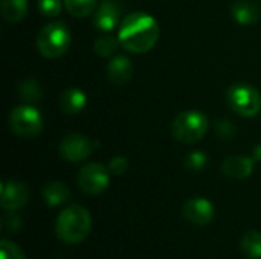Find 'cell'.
<instances>
[{
    "label": "cell",
    "instance_id": "e0dca14e",
    "mask_svg": "<svg viewBox=\"0 0 261 259\" xmlns=\"http://www.w3.org/2000/svg\"><path fill=\"white\" fill-rule=\"evenodd\" d=\"M0 9L6 21L17 23L26 15L28 0H0Z\"/></svg>",
    "mask_w": 261,
    "mask_h": 259
},
{
    "label": "cell",
    "instance_id": "ffe728a7",
    "mask_svg": "<svg viewBox=\"0 0 261 259\" xmlns=\"http://www.w3.org/2000/svg\"><path fill=\"white\" fill-rule=\"evenodd\" d=\"M18 96L21 101L28 102V104H34L38 102L43 96L41 87L35 79H24L18 84Z\"/></svg>",
    "mask_w": 261,
    "mask_h": 259
},
{
    "label": "cell",
    "instance_id": "5b68a950",
    "mask_svg": "<svg viewBox=\"0 0 261 259\" xmlns=\"http://www.w3.org/2000/svg\"><path fill=\"white\" fill-rule=\"evenodd\" d=\"M226 99L229 107L240 116L252 118L261 110V95L257 89L249 84H236L228 93Z\"/></svg>",
    "mask_w": 261,
    "mask_h": 259
},
{
    "label": "cell",
    "instance_id": "9a60e30c",
    "mask_svg": "<svg viewBox=\"0 0 261 259\" xmlns=\"http://www.w3.org/2000/svg\"><path fill=\"white\" fill-rule=\"evenodd\" d=\"M232 17L242 24H252L260 18V6L249 0H237L231 8Z\"/></svg>",
    "mask_w": 261,
    "mask_h": 259
},
{
    "label": "cell",
    "instance_id": "3957f363",
    "mask_svg": "<svg viewBox=\"0 0 261 259\" xmlns=\"http://www.w3.org/2000/svg\"><path fill=\"white\" fill-rule=\"evenodd\" d=\"M70 31L61 21H52L46 24L37 37V47L46 58H58L64 55L70 47Z\"/></svg>",
    "mask_w": 261,
    "mask_h": 259
},
{
    "label": "cell",
    "instance_id": "52a82bcc",
    "mask_svg": "<svg viewBox=\"0 0 261 259\" xmlns=\"http://www.w3.org/2000/svg\"><path fill=\"white\" fill-rule=\"evenodd\" d=\"M109 183V169L101 163H87L78 172V185L81 191L89 195H98L104 192Z\"/></svg>",
    "mask_w": 261,
    "mask_h": 259
},
{
    "label": "cell",
    "instance_id": "277c9868",
    "mask_svg": "<svg viewBox=\"0 0 261 259\" xmlns=\"http://www.w3.org/2000/svg\"><path fill=\"white\" fill-rule=\"evenodd\" d=\"M208 118L199 110H187L176 116L171 125L173 136L182 143L199 142L208 131Z\"/></svg>",
    "mask_w": 261,
    "mask_h": 259
},
{
    "label": "cell",
    "instance_id": "ac0fdd59",
    "mask_svg": "<svg viewBox=\"0 0 261 259\" xmlns=\"http://www.w3.org/2000/svg\"><path fill=\"white\" fill-rule=\"evenodd\" d=\"M242 252L251 259H261V232L249 231L240 241Z\"/></svg>",
    "mask_w": 261,
    "mask_h": 259
},
{
    "label": "cell",
    "instance_id": "8992f818",
    "mask_svg": "<svg viewBox=\"0 0 261 259\" xmlns=\"http://www.w3.org/2000/svg\"><path fill=\"white\" fill-rule=\"evenodd\" d=\"M9 128L20 137H35L43 128V118L40 111L31 105L15 107L8 118Z\"/></svg>",
    "mask_w": 261,
    "mask_h": 259
},
{
    "label": "cell",
    "instance_id": "4316f807",
    "mask_svg": "<svg viewBox=\"0 0 261 259\" xmlns=\"http://www.w3.org/2000/svg\"><path fill=\"white\" fill-rule=\"evenodd\" d=\"M3 226L9 231V232H18L20 227H21V218L14 214V211L11 214H8L5 218H3Z\"/></svg>",
    "mask_w": 261,
    "mask_h": 259
},
{
    "label": "cell",
    "instance_id": "cb8c5ba5",
    "mask_svg": "<svg viewBox=\"0 0 261 259\" xmlns=\"http://www.w3.org/2000/svg\"><path fill=\"white\" fill-rule=\"evenodd\" d=\"M38 9L46 17H57L61 11V0H38Z\"/></svg>",
    "mask_w": 261,
    "mask_h": 259
},
{
    "label": "cell",
    "instance_id": "d4e9b609",
    "mask_svg": "<svg viewBox=\"0 0 261 259\" xmlns=\"http://www.w3.org/2000/svg\"><path fill=\"white\" fill-rule=\"evenodd\" d=\"M216 133L222 139H231L236 136V127L229 121H219L216 124Z\"/></svg>",
    "mask_w": 261,
    "mask_h": 259
},
{
    "label": "cell",
    "instance_id": "484cf974",
    "mask_svg": "<svg viewBox=\"0 0 261 259\" xmlns=\"http://www.w3.org/2000/svg\"><path fill=\"white\" fill-rule=\"evenodd\" d=\"M109 169H110V172H113V174H116V176H121V174L127 172V169H128V162H127L125 157L116 156V157L112 159V162H110V165H109Z\"/></svg>",
    "mask_w": 261,
    "mask_h": 259
},
{
    "label": "cell",
    "instance_id": "9c48e42d",
    "mask_svg": "<svg viewBox=\"0 0 261 259\" xmlns=\"http://www.w3.org/2000/svg\"><path fill=\"white\" fill-rule=\"evenodd\" d=\"M182 215L187 221H190L194 226H206L214 220L216 209L210 200L203 197H196L184 205Z\"/></svg>",
    "mask_w": 261,
    "mask_h": 259
},
{
    "label": "cell",
    "instance_id": "603a6c76",
    "mask_svg": "<svg viewBox=\"0 0 261 259\" xmlns=\"http://www.w3.org/2000/svg\"><path fill=\"white\" fill-rule=\"evenodd\" d=\"M0 259H26L23 250L9 240H2L0 243Z\"/></svg>",
    "mask_w": 261,
    "mask_h": 259
},
{
    "label": "cell",
    "instance_id": "7a4b0ae2",
    "mask_svg": "<svg viewBox=\"0 0 261 259\" xmlns=\"http://www.w3.org/2000/svg\"><path fill=\"white\" fill-rule=\"evenodd\" d=\"M92 231V217L89 211L80 205L64 208L55 223L57 237L66 244L83 243Z\"/></svg>",
    "mask_w": 261,
    "mask_h": 259
},
{
    "label": "cell",
    "instance_id": "d6986e66",
    "mask_svg": "<svg viewBox=\"0 0 261 259\" xmlns=\"http://www.w3.org/2000/svg\"><path fill=\"white\" fill-rule=\"evenodd\" d=\"M63 2L69 14L78 18L93 14L98 8V0H63Z\"/></svg>",
    "mask_w": 261,
    "mask_h": 259
},
{
    "label": "cell",
    "instance_id": "4fadbf2b",
    "mask_svg": "<svg viewBox=\"0 0 261 259\" xmlns=\"http://www.w3.org/2000/svg\"><path fill=\"white\" fill-rule=\"evenodd\" d=\"M87 102V96L83 90L76 87H69L60 95V108L66 114L80 113Z\"/></svg>",
    "mask_w": 261,
    "mask_h": 259
},
{
    "label": "cell",
    "instance_id": "30bf717a",
    "mask_svg": "<svg viewBox=\"0 0 261 259\" xmlns=\"http://www.w3.org/2000/svg\"><path fill=\"white\" fill-rule=\"evenodd\" d=\"M29 189L24 183L20 182H5L2 183V208L5 211H18L29 200Z\"/></svg>",
    "mask_w": 261,
    "mask_h": 259
},
{
    "label": "cell",
    "instance_id": "83f0119b",
    "mask_svg": "<svg viewBox=\"0 0 261 259\" xmlns=\"http://www.w3.org/2000/svg\"><path fill=\"white\" fill-rule=\"evenodd\" d=\"M252 159H254L255 162H261V143L254 148V151H252Z\"/></svg>",
    "mask_w": 261,
    "mask_h": 259
},
{
    "label": "cell",
    "instance_id": "5bb4252c",
    "mask_svg": "<svg viewBox=\"0 0 261 259\" xmlns=\"http://www.w3.org/2000/svg\"><path fill=\"white\" fill-rule=\"evenodd\" d=\"M133 75V66L132 61L127 56H116L107 64V76L113 84H125L130 81Z\"/></svg>",
    "mask_w": 261,
    "mask_h": 259
},
{
    "label": "cell",
    "instance_id": "6da1fadb",
    "mask_svg": "<svg viewBox=\"0 0 261 259\" xmlns=\"http://www.w3.org/2000/svg\"><path fill=\"white\" fill-rule=\"evenodd\" d=\"M119 43L133 53H144L154 47L159 38L158 21L147 12H133L124 17L119 34Z\"/></svg>",
    "mask_w": 261,
    "mask_h": 259
},
{
    "label": "cell",
    "instance_id": "8fae6325",
    "mask_svg": "<svg viewBox=\"0 0 261 259\" xmlns=\"http://www.w3.org/2000/svg\"><path fill=\"white\" fill-rule=\"evenodd\" d=\"M122 6L116 0H102L95 11L93 23L101 31H112L121 18Z\"/></svg>",
    "mask_w": 261,
    "mask_h": 259
},
{
    "label": "cell",
    "instance_id": "ba28073f",
    "mask_svg": "<svg viewBox=\"0 0 261 259\" xmlns=\"http://www.w3.org/2000/svg\"><path fill=\"white\" fill-rule=\"evenodd\" d=\"M96 147H99V142L90 140L80 133H70L61 139L60 154L64 160L76 163L87 159Z\"/></svg>",
    "mask_w": 261,
    "mask_h": 259
},
{
    "label": "cell",
    "instance_id": "7402d4cb",
    "mask_svg": "<svg viewBox=\"0 0 261 259\" xmlns=\"http://www.w3.org/2000/svg\"><path fill=\"white\" fill-rule=\"evenodd\" d=\"M184 163H185V166H187L190 171H193V172H200V171L205 169V166H206V163H208V157H206V154L202 153V151H193V153H190V154L184 159Z\"/></svg>",
    "mask_w": 261,
    "mask_h": 259
},
{
    "label": "cell",
    "instance_id": "7c38bea8",
    "mask_svg": "<svg viewBox=\"0 0 261 259\" xmlns=\"http://www.w3.org/2000/svg\"><path fill=\"white\" fill-rule=\"evenodd\" d=\"M254 159L252 157H243V156H231L228 157L223 165V174L229 179H236V180H243L248 179L252 171H254Z\"/></svg>",
    "mask_w": 261,
    "mask_h": 259
},
{
    "label": "cell",
    "instance_id": "2e32d148",
    "mask_svg": "<svg viewBox=\"0 0 261 259\" xmlns=\"http://www.w3.org/2000/svg\"><path fill=\"white\" fill-rule=\"evenodd\" d=\"M69 197H70L69 188L61 182H49L43 188V200L50 208L66 203Z\"/></svg>",
    "mask_w": 261,
    "mask_h": 259
},
{
    "label": "cell",
    "instance_id": "44dd1931",
    "mask_svg": "<svg viewBox=\"0 0 261 259\" xmlns=\"http://www.w3.org/2000/svg\"><path fill=\"white\" fill-rule=\"evenodd\" d=\"M119 44L121 43L116 38H113V37H101V38H98L95 41L93 49H95L96 55H99L102 58H107V56L113 55L118 50Z\"/></svg>",
    "mask_w": 261,
    "mask_h": 259
}]
</instances>
